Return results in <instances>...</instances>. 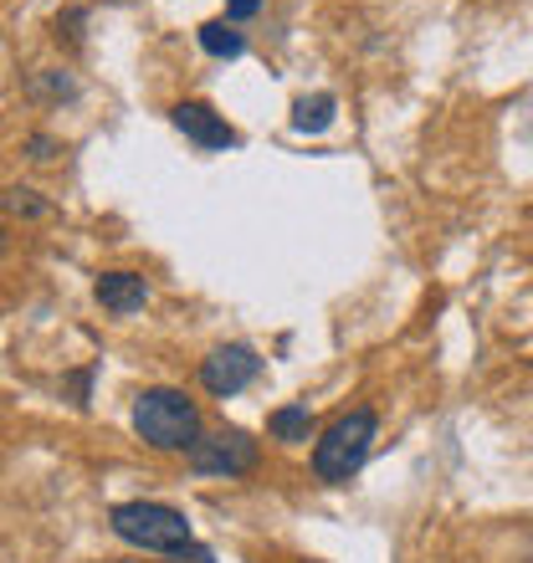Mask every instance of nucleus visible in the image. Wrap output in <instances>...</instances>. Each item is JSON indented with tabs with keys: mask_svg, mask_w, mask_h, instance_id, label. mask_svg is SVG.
Masks as SVG:
<instances>
[{
	"mask_svg": "<svg viewBox=\"0 0 533 563\" xmlns=\"http://www.w3.org/2000/svg\"><path fill=\"white\" fill-rule=\"evenodd\" d=\"M164 563H216V553H210L206 543H185V549L164 553Z\"/></svg>",
	"mask_w": 533,
	"mask_h": 563,
	"instance_id": "nucleus-15",
	"label": "nucleus"
},
{
	"mask_svg": "<svg viewBox=\"0 0 533 563\" xmlns=\"http://www.w3.org/2000/svg\"><path fill=\"white\" fill-rule=\"evenodd\" d=\"M108 528L129 543V549H144V553H175V549H185V543H195V533H191V518L180 512V507H170V503H119L113 512H108Z\"/></svg>",
	"mask_w": 533,
	"mask_h": 563,
	"instance_id": "nucleus-3",
	"label": "nucleus"
},
{
	"mask_svg": "<svg viewBox=\"0 0 533 563\" xmlns=\"http://www.w3.org/2000/svg\"><path fill=\"white\" fill-rule=\"evenodd\" d=\"M88 385H93V369H77L67 374V395H73L77 410H88Z\"/></svg>",
	"mask_w": 533,
	"mask_h": 563,
	"instance_id": "nucleus-16",
	"label": "nucleus"
},
{
	"mask_svg": "<svg viewBox=\"0 0 533 563\" xmlns=\"http://www.w3.org/2000/svg\"><path fill=\"white\" fill-rule=\"evenodd\" d=\"M0 246H6V231H0Z\"/></svg>",
	"mask_w": 533,
	"mask_h": 563,
	"instance_id": "nucleus-18",
	"label": "nucleus"
},
{
	"mask_svg": "<svg viewBox=\"0 0 533 563\" xmlns=\"http://www.w3.org/2000/svg\"><path fill=\"white\" fill-rule=\"evenodd\" d=\"M257 374H262V354L252 343H221L200 358V389L210 400H237L241 389L257 385Z\"/></svg>",
	"mask_w": 533,
	"mask_h": 563,
	"instance_id": "nucleus-5",
	"label": "nucleus"
},
{
	"mask_svg": "<svg viewBox=\"0 0 533 563\" xmlns=\"http://www.w3.org/2000/svg\"><path fill=\"white\" fill-rule=\"evenodd\" d=\"M31 92L46 103H67V98H77V77L67 67H42V73H31Z\"/></svg>",
	"mask_w": 533,
	"mask_h": 563,
	"instance_id": "nucleus-12",
	"label": "nucleus"
},
{
	"mask_svg": "<svg viewBox=\"0 0 533 563\" xmlns=\"http://www.w3.org/2000/svg\"><path fill=\"white\" fill-rule=\"evenodd\" d=\"M374 441H380V416H374L370 405H355V410L334 416L318 430V441H313V476H318L324 487L355 482V476L365 472V461H370Z\"/></svg>",
	"mask_w": 533,
	"mask_h": 563,
	"instance_id": "nucleus-2",
	"label": "nucleus"
},
{
	"mask_svg": "<svg viewBox=\"0 0 533 563\" xmlns=\"http://www.w3.org/2000/svg\"><path fill=\"white\" fill-rule=\"evenodd\" d=\"M93 297H98V308H104V312L129 318V312H144L149 308V277H139V272H98Z\"/></svg>",
	"mask_w": 533,
	"mask_h": 563,
	"instance_id": "nucleus-7",
	"label": "nucleus"
},
{
	"mask_svg": "<svg viewBox=\"0 0 533 563\" xmlns=\"http://www.w3.org/2000/svg\"><path fill=\"white\" fill-rule=\"evenodd\" d=\"M185 461H191L195 476H226V482H237V476H252L262 466V441L247 435L241 426H221V430H210V435H200Z\"/></svg>",
	"mask_w": 533,
	"mask_h": 563,
	"instance_id": "nucleus-4",
	"label": "nucleus"
},
{
	"mask_svg": "<svg viewBox=\"0 0 533 563\" xmlns=\"http://www.w3.org/2000/svg\"><path fill=\"white\" fill-rule=\"evenodd\" d=\"M0 210L15 216V221H46L52 216V200L42 190H31V185H11V190L0 195Z\"/></svg>",
	"mask_w": 533,
	"mask_h": 563,
	"instance_id": "nucleus-11",
	"label": "nucleus"
},
{
	"mask_svg": "<svg viewBox=\"0 0 533 563\" xmlns=\"http://www.w3.org/2000/svg\"><path fill=\"white\" fill-rule=\"evenodd\" d=\"M195 36H200V52H206V57L237 62L241 52H247V31H241L237 21H206Z\"/></svg>",
	"mask_w": 533,
	"mask_h": 563,
	"instance_id": "nucleus-10",
	"label": "nucleus"
},
{
	"mask_svg": "<svg viewBox=\"0 0 533 563\" xmlns=\"http://www.w3.org/2000/svg\"><path fill=\"white\" fill-rule=\"evenodd\" d=\"M26 159L31 164H52V159H57V139H52V134H31L26 139Z\"/></svg>",
	"mask_w": 533,
	"mask_h": 563,
	"instance_id": "nucleus-14",
	"label": "nucleus"
},
{
	"mask_svg": "<svg viewBox=\"0 0 533 563\" xmlns=\"http://www.w3.org/2000/svg\"><path fill=\"white\" fill-rule=\"evenodd\" d=\"M266 0H226V21H252Z\"/></svg>",
	"mask_w": 533,
	"mask_h": 563,
	"instance_id": "nucleus-17",
	"label": "nucleus"
},
{
	"mask_svg": "<svg viewBox=\"0 0 533 563\" xmlns=\"http://www.w3.org/2000/svg\"><path fill=\"white\" fill-rule=\"evenodd\" d=\"M170 123H175L200 154H226V148L241 144V134L226 123V113H216V108L200 103V98H180V103L170 108Z\"/></svg>",
	"mask_w": 533,
	"mask_h": 563,
	"instance_id": "nucleus-6",
	"label": "nucleus"
},
{
	"mask_svg": "<svg viewBox=\"0 0 533 563\" xmlns=\"http://www.w3.org/2000/svg\"><path fill=\"white\" fill-rule=\"evenodd\" d=\"M266 435L278 445H303V441H318V416L308 410V400H293V405H278L266 416Z\"/></svg>",
	"mask_w": 533,
	"mask_h": 563,
	"instance_id": "nucleus-8",
	"label": "nucleus"
},
{
	"mask_svg": "<svg viewBox=\"0 0 533 563\" xmlns=\"http://www.w3.org/2000/svg\"><path fill=\"white\" fill-rule=\"evenodd\" d=\"M339 119V98L334 92H308V98H297L293 103V134H328Z\"/></svg>",
	"mask_w": 533,
	"mask_h": 563,
	"instance_id": "nucleus-9",
	"label": "nucleus"
},
{
	"mask_svg": "<svg viewBox=\"0 0 533 563\" xmlns=\"http://www.w3.org/2000/svg\"><path fill=\"white\" fill-rule=\"evenodd\" d=\"M133 435L149 445V451H164V456H191L195 441L206 435V420H200V405L175 385H149L133 395Z\"/></svg>",
	"mask_w": 533,
	"mask_h": 563,
	"instance_id": "nucleus-1",
	"label": "nucleus"
},
{
	"mask_svg": "<svg viewBox=\"0 0 533 563\" xmlns=\"http://www.w3.org/2000/svg\"><path fill=\"white\" fill-rule=\"evenodd\" d=\"M83 26H88V11H83V5H67V11L52 21V36H57V46L77 52V46H83Z\"/></svg>",
	"mask_w": 533,
	"mask_h": 563,
	"instance_id": "nucleus-13",
	"label": "nucleus"
}]
</instances>
